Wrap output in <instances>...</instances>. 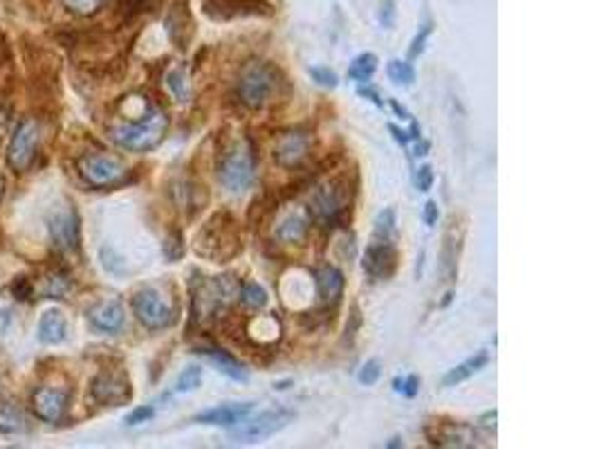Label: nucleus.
<instances>
[{"label":"nucleus","instance_id":"f257e3e1","mask_svg":"<svg viewBox=\"0 0 599 449\" xmlns=\"http://www.w3.org/2000/svg\"><path fill=\"white\" fill-rule=\"evenodd\" d=\"M196 252L198 257L211 259L213 263H225L241 252L239 229L230 211L213 214L207 225L198 231Z\"/></svg>","mask_w":599,"mask_h":449},{"label":"nucleus","instance_id":"f03ea898","mask_svg":"<svg viewBox=\"0 0 599 449\" xmlns=\"http://www.w3.org/2000/svg\"><path fill=\"white\" fill-rule=\"evenodd\" d=\"M166 129H169V115L164 111H158V108H149L142 115V120L113 126L111 140L120 149L133 151V153H146L164 140Z\"/></svg>","mask_w":599,"mask_h":449},{"label":"nucleus","instance_id":"7ed1b4c3","mask_svg":"<svg viewBox=\"0 0 599 449\" xmlns=\"http://www.w3.org/2000/svg\"><path fill=\"white\" fill-rule=\"evenodd\" d=\"M241 295V283L236 277L225 274V277H213L209 281L200 283V288L193 292V319H209L225 313Z\"/></svg>","mask_w":599,"mask_h":449},{"label":"nucleus","instance_id":"20e7f679","mask_svg":"<svg viewBox=\"0 0 599 449\" xmlns=\"http://www.w3.org/2000/svg\"><path fill=\"white\" fill-rule=\"evenodd\" d=\"M218 178L231 193H245L254 182V153L245 142H231L218 158Z\"/></svg>","mask_w":599,"mask_h":449},{"label":"nucleus","instance_id":"39448f33","mask_svg":"<svg viewBox=\"0 0 599 449\" xmlns=\"http://www.w3.org/2000/svg\"><path fill=\"white\" fill-rule=\"evenodd\" d=\"M279 73L268 63H251L242 70L239 79V99L242 106L259 111L272 102L279 93Z\"/></svg>","mask_w":599,"mask_h":449},{"label":"nucleus","instance_id":"423d86ee","mask_svg":"<svg viewBox=\"0 0 599 449\" xmlns=\"http://www.w3.org/2000/svg\"><path fill=\"white\" fill-rule=\"evenodd\" d=\"M350 198H353V184L349 182V178L326 180L312 193V211L317 219L335 223L346 214Z\"/></svg>","mask_w":599,"mask_h":449},{"label":"nucleus","instance_id":"0eeeda50","mask_svg":"<svg viewBox=\"0 0 599 449\" xmlns=\"http://www.w3.org/2000/svg\"><path fill=\"white\" fill-rule=\"evenodd\" d=\"M39 144H41L39 122H36L34 117H25V120L18 122L7 149L9 169L16 173H25L27 169L34 164L36 153H39Z\"/></svg>","mask_w":599,"mask_h":449},{"label":"nucleus","instance_id":"6e6552de","mask_svg":"<svg viewBox=\"0 0 599 449\" xmlns=\"http://www.w3.org/2000/svg\"><path fill=\"white\" fill-rule=\"evenodd\" d=\"M79 176L90 184V187H115L126 178V167L122 160L113 158L106 153H88L77 160Z\"/></svg>","mask_w":599,"mask_h":449},{"label":"nucleus","instance_id":"1a4fd4ad","mask_svg":"<svg viewBox=\"0 0 599 449\" xmlns=\"http://www.w3.org/2000/svg\"><path fill=\"white\" fill-rule=\"evenodd\" d=\"M133 313H135L137 321L149 330L169 328L175 321V313L169 306V301L153 288H144V290L135 292V297H133Z\"/></svg>","mask_w":599,"mask_h":449},{"label":"nucleus","instance_id":"9d476101","mask_svg":"<svg viewBox=\"0 0 599 449\" xmlns=\"http://www.w3.org/2000/svg\"><path fill=\"white\" fill-rule=\"evenodd\" d=\"M292 418L294 415L285 409L263 411V414L254 415V418L247 415L245 420H241L239 429L231 434V438H234V443H260L288 427Z\"/></svg>","mask_w":599,"mask_h":449},{"label":"nucleus","instance_id":"9b49d317","mask_svg":"<svg viewBox=\"0 0 599 449\" xmlns=\"http://www.w3.org/2000/svg\"><path fill=\"white\" fill-rule=\"evenodd\" d=\"M315 140L312 133L306 129H292L279 135L277 144H274V160L279 167L283 169H297L310 158V151Z\"/></svg>","mask_w":599,"mask_h":449},{"label":"nucleus","instance_id":"f8f14e48","mask_svg":"<svg viewBox=\"0 0 599 449\" xmlns=\"http://www.w3.org/2000/svg\"><path fill=\"white\" fill-rule=\"evenodd\" d=\"M204 14L211 21H234L247 16H272V7L265 0H204Z\"/></svg>","mask_w":599,"mask_h":449},{"label":"nucleus","instance_id":"ddd939ff","mask_svg":"<svg viewBox=\"0 0 599 449\" xmlns=\"http://www.w3.org/2000/svg\"><path fill=\"white\" fill-rule=\"evenodd\" d=\"M94 403L103 406H122L131 400L133 389L128 377L120 371H103L94 377L93 386H90Z\"/></svg>","mask_w":599,"mask_h":449},{"label":"nucleus","instance_id":"4468645a","mask_svg":"<svg viewBox=\"0 0 599 449\" xmlns=\"http://www.w3.org/2000/svg\"><path fill=\"white\" fill-rule=\"evenodd\" d=\"M398 252L391 240H375L366 248L364 254V272L370 278H388L396 272Z\"/></svg>","mask_w":599,"mask_h":449},{"label":"nucleus","instance_id":"2eb2a0df","mask_svg":"<svg viewBox=\"0 0 599 449\" xmlns=\"http://www.w3.org/2000/svg\"><path fill=\"white\" fill-rule=\"evenodd\" d=\"M50 236L61 252H73L79 248V219L74 210L56 211L50 219Z\"/></svg>","mask_w":599,"mask_h":449},{"label":"nucleus","instance_id":"dca6fc26","mask_svg":"<svg viewBox=\"0 0 599 449\" xmlns=\"http://www.w3.org/2000/svg\"><path fill=\"white\" fill-rule=\"evenodd\" d=\"M70 395L61 389H52V386H43L32 398L36 418L45 420V423H59L68 411Z\"/></svg>","mask_w":599,"mask_h":449},{"label":"nucleus","instance_id":"f3484780","mask_svg":"<svg viewBox=\"0 0 599 449\" xmlns=\"http://www.w3.org/2000/svg\"><path fill=\"white\" fill-rule=\"evenodd\" d=\"M251 411H254V405L251 403L218 405V406H213V409H207V411H202V414H198L196 423L230 429V427H236L241 420H245Z\"/></svg>","mask_w":599,"mask_h":449},{"label":"nucleus","instance_id":"a211bd4d","mask_svg":"<svg viewBox=\"0 0 599 449\" xmlns=\"http://www.w3.org/2000/svg\"><path fill=\"white\" fill-rule=\"evenodd\" d=\"M88 319L90 324L94 326L102 333H120L123 328V321H126V315H123V306L117 299H108V301H99L94 304L93 308L88 310Z\"/></svg>","mask_w":599,"mask_h":449},{"label":"nucleus","instance_id":"6ab92c4d","mask_svg":"<svg viewBox=\"0 0 599 449\" xmlns=\"http://www.w3.org/2000/svg\"><path fill=\"white\" fill-rule=\"evenodd\" d=\"M166 32H169V39L178 47H187L189 41H191L193 21L191 14H189V5L184 0L171 5L169 16H166Z\"/></svg>","mask_w":599,"mask_h":449},{"label":"nucleus","instance_id":"aec40b11","mask_svg":"<svg viewBox=\"0 0 599 449\" xmlns=\"http://www.w3.org/2000/svg\"><path fill=\"white\" fill-rule=\"evenodd\" d=\"M317 292H319L323 304H339L341 295H344V274L330 266L321 268L317 272Z\"/></svg>","mask_w":599,"mask_h":449},{"label":"nucleus","instance_id":"412c9836","mask_svg":"<svg viewBox=\"0 0 599 449\" xmlns=\"http://www.w3.org/2000/svg\"><path fill=\"white\" fill-rule=\"evenodd\" d=\"M68 335V321L61 310L52 308L41 315L39 321V339L43 344H61Z\"/></svg>","mask_w":599,"mask_h":449},{"label":"nucleus","instance_id":"4be33fe9","mask_svg":"<svg viewBox=\"0 0 599 449\" xmlns=\"http://www.w3.org/2000/svg\"><path fill=\"white\" fill-rule=\"evenodd\" d=\"M308 229H310V220H308L306 216H303V214H288L277 225V229H274V236H277L280 243L299 245V243H303V240H306Z\"/></svg>","mask_w":599,"mask_h":449},{"label":"nucleus","instance_id":"5701e85b","mask_svg":"<svg viewBox=\"0 0 599 449\" xmlns=\"http://www.w3.org/2000/svg\"><path fill=\"white\" fill-rule=\"evenodd\" d=\"M202 353L204 357L209 359V362L213 364V366L218 368V371L221 373H225L227 377H231V380H236V382H247V368L242 366V364L239 362V359L236 357H231L230 353H225V351H218V348H202Z\"/></svg>","mask_w":599,"mask_h":449},{"label":"nucleus","instance_id":"b1692460","mask_svg":"<svg viewBox=\"0 0 599 449\" xmlns=\"http://www.w3.org/2000/svg\"><path fill=\"white\" fill-rule=\"evenodd\" d=\"M487 362H489L487 351H480L478 356L465 359L463 364H458V366H454L447 371V376L442 377V386H456V385H460V382L469 380L474 373H478L480 368L487 366Z\"/></svg>","mask_w":599,"mask_h":449},{"label":"nucleus","instance_id":"393cba45","mask_svg":"<svg viewBox=\"0 0 599 449\" xmlns=\"http://www.w3.org/2000/svg\"><path fill=\"white\" fill-rule=\"evenodd\" d=\"M375 70H378V56H375L373 52H364V54H359L358 59L350 63L349 77L355 79V82L364 83L373 77Z\"/></svg>","mask_w":599,"mask_h":449},{"label":"nucleus","instance_id":"a878e982","mask_svg":"<svg viewBox=\"0 0 599 449\" xmlns=\"http://www.w3.org/2000/svg\"><path fill=\"white\" fill-rule=\"evenodd\" d=\"M387 74L396 86H413V82H416V70H413V65L408 63V61H388Z\"/></svg>","mask_w":599,"mask_h":449},{"label":"nucleus","instance_id":"bb28decb","mask_svg":"<svg viewBox=\"0 0 599 449\" xmlns=\"http://www.w3.org/2000/svg\"><path fill=\"white\" fill-rule=\"evenodd\" d=\"M70 290V281L65 274L52 272L47 274L45 281H43V297L45 299H64Z\"/></svg>","mask_w":599,"mask_h":449},{"label":"nucleus","instance_id":"cd10ccee","mask_svg":"<svg viewBox=\"0 0 599 449\" xmlns=\"http://www.w3.org/2000/svg\"><path fill=\"white\" fill-rule=\"evenodd\" d=\"M239 299L242 301V306H247V308L260 310L268 306V292H265V288H260L259 283H247V286L241 288Z\"/></svg>","mask_w":599,"mask_h":449},{"label":"nucleus","instance_id":"c85d7f7f","mask_svg":"<svg viewBox=\"0 0 599 449\" xmlns=\"http://www.w3.org/2000/svg\"><path fill=\"white\" fill-rule=\"evenodd\" d=\"M166 86H169L171 94H173L180 103L191 102V88H189V82L187 77H184L182 70H173V73H169V77H166Z\"/></svg>","mask_w":599,"mask_h":449},{"label":"nucleus","instance_id":"c756f323","mask_svg":"<svg viewBox=\"0 0 599 449\" xmlns=\"http://www.w3.org/2000/svg\"><path fill=\"white\" fill-rule=\"evenodd\" d=\"M396 234V211L384 210L379 211L375 219V239L378 240H391Z\"/></svg>","mask_w":599,"mask_h":449},{"label":"nucleus","instance_id":"7c9ffc66","mask_svg":"<svg viewBox=\"0 0 599 449\" xmlns=\"http://www.w3.org/2000/svg\"><path fill=\"white\" fill-rule=\"evenodd\" d=\"M64 3V7L68 9V12H73L74 16H94V14L99 12V9L106 5V0H61Z\"/></svg>","mask_w":599,"mask_h":449},{"label":"nucleus","instance_id":"2f4dec72","mask_svg":"<svg viewBox=\"0 0 599 449\" xmlns=\"http://www.w3.org/2000/svg\"><path fill=\"white\" fill-rule=\"evenodd\" d=\"M23 414L14 405H3L0 406V429L3 432H18L23 429Z\"/></svg>","mask_w":599,"mask_h":449},{"label":"nucleus","instance_id":"473e14b6","mask_svg":"<svg viewBox=\"0 0 599 449\" xmlns=\"http://www.w3.org/2000/svg\"><path fill=\"white\" fill-rule=\"evenodd\" d=\"M202 382V368L200 366H189L187 371L180 373L178 382H175V391L184 394V391H196Z\"/></svg>","mask_w":599,"mask_h":449},{"label":"nucleus","instance_id":"72a5a7b5","mask_svg":"<svg viewBox=\"0 0 599 449\" xmlns=\"http://www.w3.org/2000/svg\"><path fill=\"white\" fill-rule=\"evenodd\" d=\"M164 254L169 261H180V259H182L184 245H182V234H180V231L169 234V239H166V243H164Z\"/></svg>","mask_w":599,"mask_h":449},{"label":"nucleus","instance_id":"f704fd0d","mask_svg":"<svg viewBox=\"0 0 599 449\" xmlns=\"http://www.w3.org/2000/svg\"><path fill=\"white\" fill-rule=\"evenodd\" d=\"M431 30H434V23H425V25L420 27V32L416 34V39H413L411 47H408V59H416V56L422 54V50H425V44L427 39H429Z\"/></svg>","mask_w":599,"mask_h":449},{"label":"nucleus","instance_id":"c9c22d12","mask_svg":"<svg viewBox=\"0 0 599 449\" xmlns=\"http://www.w3.org/2000/svg\"><path fill=\"white\" fill-rule=\"evenodd\" d=\"M379 376H382L379 362H378V359H370V362H366L364 366H361L359 382H361V385H375V382L379 380Z\"/></svg>","mask_w":599,"mask_h":449},{"label":"nucleus","instance_id":"e433bc0d","mask_svg":"<svg viewBox=\"0 0 599 449\" xmlns=\"http://www.w3.org/2000/svg\"><path fill=\"white\" fill-rule=\"evenodd\" d=\"M310 77L323 88H337V83H339V79L330 68H310Z\"/></svg>","mask_w":599,"mask_h":449},{"label":"nucleus","instance_id":"4c0bfd02","mask_svg":"<svg viewBox=\"0 0 599 449\" xmlns=\"http://www.w3.org/2000/svg\"><path fill=\"white\" fill-rule=\"evenodd\" d=\"M396 385V391H402L404 395H408V398H413V395L417 394V389H420V377L417 376H408L407 380H398L393 382Z\"/></svg>","mask_w":599,"mask_h":449},{"label":"nucleus","instance_id":"58836bf2","mask_svg":"<svg viewBox=\"0 0 599 449\" xmlns=\"http://www.w3.org/2000/svg\"><path fill=\"white\" fill-rule=\"evenodd\" d=\"M155 409L153 406H137V409H133L131 414L126 415V425H140V423H146V420L153 418Z\"/></svg>","mask_w":599,"mask_h":449},{"label":"nucleus","instance_id":"ea45409f","mask_svg":"<svg viewBox=\"0 0 599 449\" xmlns=\"http://www.w3.org/2000/svg\"><path fill=\"white\" fill-rule=\"evenodd\" d=\"M12 292L16 299H27V297L34 292V286H32V281L27 277H18L16 281L12 283Z\"/></svg>","mask_w":599,"mask_h":449},{"label":"nucleus","instance_id":"a19ab883","mask_svg":"<svg viewBox=\"0 0 599 449\" xmlns=\"http://www.w3.org/2000/svg\"><path fill=\"white\" fill-rule=\"evenodd\" d=\"M416 184H417V189H420V191H429V189L434 187V171H431L429 164H425V167L417 169Z\"/></svg>","mask_w":599,"mask_h":449},{"label":"nucleus","instance_id":"79ce46f5","mask_svg":"<svg viewBox=\"0 0 599 449\" xmlns=\"http://www.w3.org/2000/svg\"><path fill=\"white\" fill-rule=\"evenodd\" d=\"M438 216H440L438 205H436L434 200L427 202V205H425V211H422V220H425V223L429 225V227H434L436 223H438Z\"/></svg>","mask_w":599,"mask_h":449},{"label":"nucleus","instance_id":"37998d69","mask_svg":"<svg viewBox=\"0 0 599 449\" xmlns=\"http://www.w3.org/2000/svg\"><path fill=\"white\" fill-rule=\"evenodd\" d=\"M359 324H361L359 310H358V306H353V315H350V324L346 326V333H349L350 337H353V335H355V330L359 328Z\"/></svg>","mask_w":599,"mask_h":449},{"label":"nucleus","instance_id":"c03bdc74","mask_svg":"<svg viewBox=\"0 0 599 449\" xmlns=\"http://www.w3.org/2000/svg\"><path fill=\"white\" fill-rule=\"evenodd\" d=\"M358 93L361 94V97H366V99H370V102H373L375 103V106H384V102H382V99H379V94L378 93H375V90L373 88H368V86H361L359 90H358Z\"/></svg>","mask_w":599,"mask_h":449},{"label":"nucleus","instance_id":"a18cd8bd","mask_svg":"<svg viewBox=\"0 0 599 449\" xmlns=\"http://www.w3.org/2000/svg\"><path fill=\"white\" fill-rule=\"evenodd\" d=\"M388 131H391V133H393V137H396V142H399V144H407V142H408V133H407V131H399L398 129V126H388Z\"/></svg>","mask_w":599,"mask_h":449},{"label":"nucleus","instance_id":"49530a36","mask_svg":"<svg viewBox=\"0 0 599 449\" xmlns=\"http://www.w3.org/2000/svg\"><path fill=\"white\" fill-rule=\"evenodd\" d=\"M429 149H431L429 142L420 140V142H417V146H416V155H417V158H420V155H427V153H429Z\"/></svg>","mask_w":599,"mask_h":449},{"label":"nucleus","instance_id":"de8ad7c7","mask_svg":"<svg viewBox=\"0 0 599 449\" xmlns=\"http://www.w3.org/2000/svg\"><path fill=\"white\" fill-rule=\"evenodd\" d=\"M485 427H496V411H489V414L483 415Z\"/></svg>","mask_w":599,"mask_h":449},{"label":"nucleus","instance_id":"09e8293b","mask_svg":"<svg viewBox=\"0 0 599 449\" xmlns=\"http://www.w3.org/2000/svg\"><path fill=\"white\" fill-rule=\"evenodd\" d=\"M391 106H393V111H396L398 115L402 117V120H408V112H407V108H402V106H399V103L396 102V99H391Z\"/></svg>","mask_w":599,"mask_h":449},{"label":"nucleus","instance_id":"8fccbe9b","mask_svg":"<svg viewBox=\"0 0 599 449\" xmlns=\"http://www.w3.org/2000/svg\"><path fill=\"white\" fill-rule=\"evenodd\" d=\"M5 126H7V111L0 108V137H3V133H5Z\"/></svg>","mask_w":599,"mask_h":449},{"label":"nucleus","instance_id":"3c124183","mask_svg":"<svg viewBox=\"0 0 599 449\" xmlns=\"http://www.w3.org/2000/svg\"><path fill=\"white\" fill-rule=\"evenodd\" d=\"M420 126H417V122H413V124H411V135H408V137H413V140H420Z\"/></svg>","mask_w":599,"mask_h":449},{"label":"nucleus","instance_id":"603ef678","mask_svg":"<svg viewBox=\"0 0 599 449\" xmlns=\"http://www.w3.org/2000/svg\"><path fill=\"white\" fill-rule=\"evenodd\" d=\"M3 198H5V178L0 176V205H3Z\"/></svg>","mask_w":599,"mask_h":449},{"label":"nucleus","instance_id":"864d4df0","mask_svg":"<svg viewBox=\"0 0 599 449\" xmlns=\"http://www.w3.org/2000/svg\"><path fill=\"white\" fill-rule=\"evenodd\" d=\"M399 445H402V441H399V438H393V443H388L387 447H399Z\"/></svg>","mask_w":599,"mask_h":449}]
</instances>
